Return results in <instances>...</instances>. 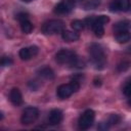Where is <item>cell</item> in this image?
Returning <instances> with one entry per match:
<instances>
[{
	"mask_svg": "<svg viewBox=\"0 0 131 131\" xmlns=\"http://www.w3.org/2000/svg\"><path fill=\"white\" fill-rule=\"evenodd\" d=\"M89 54H90L91 61L96 70L104 69L106 64V57H105L103 48L99 44L92 43L89 47Z\"/></svg>",
	"mask_w": 131,
	"mask_h": 131,
	"instance_id": "6da1fadb",
	"label": "cell"
},
{
	"mask_svg": "<svg viewBox=\"0 0 131 131\" xmlns=\"http://www.w3.org/2000/svg\"><path fill=\"white\" fill-rule=\"evenodd\" d=\"M80 88V82L72 80L68 84H61L56 89V95L60 99H66L70 97L73 93L77 92Z\"/></svg>",
	"mask_w": 131,
	"mask_h": 131,
	"instance_id": "7a4b0ae2",
	"label": "cell"
},
{
	"mask_svg": "<svg viewBox=\"0 0 131 131\" xmlns=\"http://www.w3.org/2000/svg\"><path fill=\"white\" fill-rule=\"evenodd\" d=\"M64 30V23L60 19H50L43 24L42 32L45 35H54Z\"/></svg>",
	"mask_w": 131,
	"mask_h": 131,
	"instance_id": "3957f363",
	"label": "cell"
},
{
	"mask_svg": "<svg viewBox=\"0 0 131 131\" xmlns=\"http://www.w3.org/2000/svg\"><path fill=\"white\" fill-rule=\"evenodd\" d=\"M77 57H78V55L76 54V52L73 50H70V49H60L55 54V59L60 64L72 66L74 63V61L77 59Z\"/></svg>",
	"mask_w": 131,
	"mask_h": 131,
	"instance_id": "277c9868",
	"label": "cell"
},
{
	"mask_svg": "<svg viewBox=\"0 0 131 131\" xmlns=\"http://www.w3.org/2000/svg\"><path fill=\"white\" fill-rule=\"evenodd\" d=\"M94 118H95V113L92 110H86L79 118V121H78L79 129L81 130L89 129L94 122Z\"/></svg>",
	"mask_w": 131,
	"mask_h": 131,
	"instance_id": "5b68a950",
	"label": "cell"
},
{
	"mask_svg": "<svg viewBox=\"0 0 131 131\" xmlns=\"http://www.w3.org/2000/svg\"><path fill=\"white\" fill-rule=\"evenodd\" d=\"M39 117V111L37 107L34 106H29L26 107L25 111L23 112L21 118H20V122L24 125H30L32 123H34Z\"/></svg>",
	"mask_w": 131,
	"mask_h": 131,
	"instance_id": "8992f818",
	"label": "cell"
},
{
	"mask_svg": "<svg viewBox=\"0 0 131 131\" xmlns=\"http://www.w3.org/2000/svg\"><path fill=\"white\" fill-rule=\"evenodd\" d=\"M108 20H110V18L106 15H99V16H96L94 18V21L91 26V29L94 32L95 36H97V37H102L103 36V33H104L103 26L106 23H108Z\"/></svg>",
	"mask_w": 131,
	"mask_h": 131,
	"instance_id": "52a82bcc",
	"label": "cell"
},
{
	"mask_svg": "<svg viewBox=\"0 0 131 131\" xmlns=\"http://www.w3.org/2000/svg\"><path fill=\"white\" fill-rule=\"evenodd\" d=\"M75 1L74 0H61L54 7V12L57 14H67L71 12L74 8Z\"/></svg>",
	"mask_w": 131,
	"mask_h": 131,
	"instance_id": "ba28073f",
	"label": "cell"
},
{
	"mask_svg": "<svg viewBox=\"0 0 131 131\" xmlns=\"http://www.w3.org/2000/svg\"><path fill=\"white\" fill-rule=\"evenodd\" d=\"M38 47L33 45V46H30V47H24L19 50L18 52V55L20 57V59L23 60H28V59H31L32 57L36 56L38 54Z\"/></svg>",
	"mask_w": 131,
	"mask_h": 131,
	"instance_id": "9c48e42d",
	"label": "cell"
},
{
	"mask_svg": "<svg viewBox=\"0 0 131 131\" xmlns=\"http://www.w3.org/2000/svg\"><path fill=\"white\" fill-rule=\"evenodd\" d=\"M62 121V112L58 108L51 110L48 115V123L49 125H58Z\"/></svg>",
	"mask_w": 131,
	"mask_h": 131,
	"instance_id": "30bf717a",
	"label": "cell"
},
{
	"mask_svg": "<svg viewBox=\"0 0 131 131\" xmlns=\"http://www.w3.org/2000/svg\"><path fill=\"white\" fill-rule=\"evenodd\" d=\"M130 7V0H115L110 8L111 11H125L128 10V8Z\"/></svg>",
	"mask_w": 131,
	"mask_h": 131,
	"instance_id": "8fae6325",
	"label": "cell"
},
{
	"mask_svg": "<svg viewBox=\"0 0 131 131\" xmlns=\"http://www.w3.org/2000/svg\"><path fill=\"white\" fill-rule=\"evenodd\" d=\"M9 100L11 101V103L13 105H20L23 103V95L19 91V89L17 88H13L10 90L9 92Z\"/></svg>",
	"mask_w": 131,
	"mask_h": 131,
	"instance_id": "7c38bea8",
	"label": "cell"
},
{
	"mask_svg": "<svg viewBox=\"0 0 131 131\" xmlns=\"http://www.w3.org/2000/svg\"><path fill=\"white\" fill-rule=\"evenodd\" d=\"M61 38L66 41V42H76L79 40L80 36L77 32L75 31H68V30H63L61 32Z\"/></svg>",
	"mask_w": 131,
	"mask_h": 131,
	"instance_id": "4fadbf2b",
	"label": "cell"
},
{
	"mask_svg": "<svg viewBox=\"0 0 131 131\" xmlns=\"http://www.w3.org/2000/svg\"><path fill=\"white\" fill-rule=\"evenodd\" d=\"M115 39L118 43H127L131 40V34L128 31H123L115 34Z\"/></svg>",
	"mask_w": 131,
	"mask_h": 131,
	"instance_id": "5bb4252c",
	"label": "cell"
},
{
	"mask_svg": "<svg viewBox=\"0 0 131 131\" xmlns=\"http://www.w3.org/2000/svg\"><path fill=\"white\" fill-rule=\"evenodd\" d=\"M38 75H39L41 78L46 79V80H52V79L54 78V73H53V71H52L50 68H48V67H44V68L40 69V70L38 71Z\"/></svg>",
	"mask_w": 131,
	"mask_h": 131,
	"instance_id": "9a60e30c",
	"label": "cell"
},
{
	"mask_svg": "<svg viewBox=\"0 0 131 131\" xmlns=\"http://www.w3.org/2000/svg\"><path fill=\"white\" fill-rule=\"evenodd\" d=\"M128 28H129V21L128 20H121V21H118L117 24H115L114 32L116 34V33H119V32L128 31Z\"/></svg>",
	"mask_w": 131,
	"mask_h": 131,
	"instance_id": "2e32d148",
	"label": "cell"
},
{
	"mask_svg": "<svg viewBox=\"0 0 131 131\" xmlns=\"http://www.w3.org/2000/svg\"><path fill=\"white\" fill-rule=\"evenodd\" d=\"M20 23V29H21V32L25 33V34H30L32 31H33V24L29 20V19H25V20H21L19 21Z\"/></svg>",
	"mask_w": 131,
	"mask_h": 131,
	"instance_id": "e0dca14e",
	"label": "cell"
},
{
	"mask_svg": "<svg viewBox=\"0 0 131 131\" xmlns=\"http://www.w3.org/2000/svg\"><path fill=\"white\" fill-rule=\"evenodd\" d=\"M131 68V61L130 60H123L121 62L118 63L117 66V71L122 73V72H125L127 70H129Z\"/></svg>",
	"mask_w": 131,
	"mask_h": 131,
	"instance_id": "ac0fdd59",
	"label": "cell"
},
{
	"mask_svg": "<svg viewBox=\"0 0 131 131\" xmlns=\"http://www.w3.org/2000/svg\"><path fill=\"white\" fill-rule=\"evenodd\" d=\"M101 3V0H90L88 1L85 5H84V8L86 10H89V9H95L97 8Z\"/></svg>",
	"mask_w": 131,
	"mask_h": 131,
	"instance_id": "d6986e66",
	"label": "cell"
},
{
	"mask_svg": "<svg viewBox=\"0 0 131 131\" xmlns=\"http://www.w3.org/2000/svg\"><path fill=\"white\" fill-rule=\"evenodd\" d=\"M71 26H72V28H73L74 31H82L84 29L85 24H84V21H82L80 19H75V20L72 21Z\"/></svg>",
	"mask_w": 131,
	"mask_h": 131,
	"instance_id": "ffe728a7",
	"label": "cell"
},
{
	"mask_svg": "<svg viewBox=\"0 0 131 131\" xmlns=\"http://www.w3.org/2000/svg\"><path fill=\"white\" fill-rule=\"evenodd\" d=\"M123 93L127 96V97H130L131 96V78L126 81L124 87H123Z\"/></svg>",
	"mask_w": 131,
	"mask_h": 131,
	"instance_id": "44dd1931",
	"label": "cell"
},
{
	"mask_svg": "<svg viewBox=\"0 0 131 131\" xmlns=\"http://www.w3.org/2000/svg\"><path fill=\"white\" fill-rule=\"evenodd\" d=\"M72 68H76V69H82L85 67V61L81 58V57H77V59L74 61V63L71 66Z\"/></svg>",
	"mask_w": 131,
	"mask_h": 131,
	"instance_id": "7402d4cb",
	"label": "cell"
},
{
	"mask_svg": "<svg viewBox=\"0 0 131 131\" xmlns=\"http://www.w3.org/2000/svg\"><path fill=\"white\" fill-rule=\"evenodd\" d=\"M12 62L13 61H12L11 57H9V56H3L1 58V61H0V63H1L2 67H9V66L12 64Z\"/></svg>",
	"mask_w": 131,
	"mask_h": 131,
	"instance_id": "603a6c76",
	"label": "cell"
},
{
	"mask_svg": "<svg viewBox=\"0 0 131 131\" xmlns=\"http://www.w3.org/2000/svg\"><path fill=\"white\" fill-rule=\"evenodd\" d=\"M120 120L121 119H120V117L118 115H112V116H110L107 122H108L110 125H115V124H118L120 122Z\"/></svg>",
	"mask_w": 131,
	"mask_h": 131,
	"instance_id": "cb8c5ba5",
	"label": "cell"
},
{
	"mask_svg": "<svg viewBox=\"0 0 131 131\" xmlns=\"http://www.w3.org/2000/svg\"><path fill=\"white\" fill-rule=\"evenodd\" d=\"M16 18H17L19 21H21V20H25V19H29V15H28V13L20 12V13H18V14L16 15Z\"/></svg>",
	"mask_w": 131,
	"mask_h": 131,
	"instance_id": "d4e9b609",
	"label": "cell"
},
{
	"mask_svg": "<svg viewBox=\"0 0 131 131\" xmlns=\"http://www.w3.org/2000/svg\"><path fill=\"white\" fill-rule=\"evenodd\" d=\"M110 124H108V122H102V123H100L99 125H98V129L99 130H107L108 128H110Z\"/></svg>",
	"mask_w": 131,
	"mask_h": 131,
	"instance_id": "484cf974",
	"label": "cell"
},
{
	"mask_svg": "<svg viewBox=\"0 0 131 131\" xmlns=\"http://www.w3.org/2000/svg\"><path fill=\"white\" fill-rule=\"evenodd\" d=\"M35 84H36V82H35V81H31V82L29 83V86L31 87V89H32V90H36V89H37V87H38V86H35Z\"/></svg>",
	"mask_w": 131,
	"mask_h": 131,
	"instance_id": "4316f807",
	"label": "cell"
},
{
	"mask_svg": "<svg viewBox=\"0 0 131 131\" xmlns=\"http://www.w3.org/2000/svg\"><path fill=\"white\" fill-rule=\"evenodd\" d=\"M126 52H127L128 54H131V46H129V47L126 49Z\"/></svg>",
	"mask_w": 131,
	"mask_h": 131,
	"instance_id": "83f0119b",
	"label": "cell"
},
{
	"mask_svg": "<svg viewBox=\"0 0 131 131\" xmlns=\"http://www.w3.org/2000/svg\"><path fill=\"white\" fill-rule=\"evenodd\" d=\"M128 104L131 106V96H130V97H129V99H128Z\"/></svg>",
	"mask_w": 131,
	"mask_h": 131,
	"instance_id": "f1b7e54d",
	"label": "cell"
},
{
	"mask_svg": "<svg viewBox=\"0 0 131 131\" xmlns=\"http://www.w3.org/2000/svg\"><path fill=\"white\" fill-rule=\"evenodd\" d=\"M23 1H26V2H30V1H32V0H23Z\"/></svg>",
	"mask_w": 131,
	"mask_h": 131,
	"instance_id": "f546056e",
	"label": "cell"
},
{
	"mask_svg": "<svg viewBox=\"0 0 131 131\" xmlns=\"http://www.w3.org/2000/svg\"><path fill=\"white\" fill-rule=\"evenodd\" d=\"M74 1H81V0H74Z\"/></svg>",
	"mask_w": 131,
	"mask_h": 131,
	"instance_id": "4dcf8cb0",
	"label": "cell"
}]
</instances>
